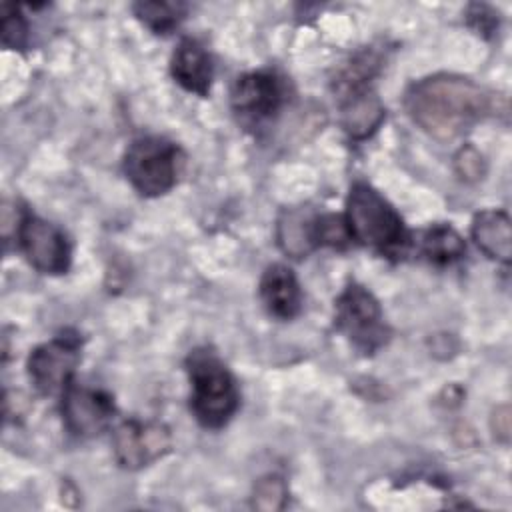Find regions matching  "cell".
I'll return each mask as SVG.
<instances>
[{"mask_svg":"<svg viewBox=\"0 0 512 512\" xmlns=\"http://www.w3.org/2000/svg\"><path fill=\"white\" fill-rule=\"evenodd\" d=\"M404 106L414 124L446 142L494 114V94L470 78L434 74L406 90Z\"/></svg>","mask_w":512,"mask_h":512,"instance_id":"1","label":"cell"},{"mask_svg":"<svg viewBox=\"0 0 512 512\" xmlns=\"http://www.w3.org/2000/svg\"><path fill=\"white\" fill-rule=\"evenodd\" d=\"M346 228L354 242L382 256H404L410 232L396 208L368 182H354L346 198Z\"/></svg>","mask_w":512,"mask_h":512,"instance_id":"2","label":"cell"},{"mask_svg":"<svg viewBox=\"0 0 512 512\" xmlns=\"http://www.w3.org/2000/svg\"><path fill=\"white\" fill-rule=\"evenodd\" d=\"M190 378V410L204 428L218 430L228 424L240 404L232 372L208 348H196L186 360Z\"/></svg>","mask_w":512,"mask_h":512,"instance_id":"3","label":"cell"},{"mask_svg":"<svg viewBox=\"0 0 512 512\" xmlns=\"http://www.w3.org/2000/svg\"><path fill=\"white\" fill-rule=\"evenodd\" d=\"M184 166L182 150L162 136L136 138L124 154V174L132 188L148 198L174 188Z\"/></svg>","mask_w":512,"mask_h":512,"instance_id":"4","label":"cell"},{"mask_svg":"<svg viewBox=\"0 0 512 512\" xmlns=\"http://www.w3.org/2000/svg\"><path fill=\"white\" fill-rule=\"evenodd\" d=\"M334 324L364 356L378 352L390 338V328L384 322L378 300L356 282L348 284L336 298Z\"/></svg>","mask_w":512,"mask_h":512,"instance_id":"5","label":"cell"},{"mask_svg":"<svg viewBox=\"0 0 512 512\" xmlns=\"http://www.w3.org/2000/svg\"><path fill=\"white\" fill-rule=\"evenodd\" d=\"M80 362V336L64 330L52 340L36 346L28 356V376L34 388L44 396L62 394L72 382Z\"/></svg>","mask_w":512,"mask_h":512,"instance_id":"6","label":"cell"},{"mask_svg":"<svg viewBox=\"0 0 512 512\" xmlns=\"http://www.w3.org/2000/svg\"><path fill=\"white\" fill-rule=\"evenodd\" d=\"M286 84L274 70H254L238 76L230 88V106L246 128H256L282 108Z\"/></svg>","mask_w":512,"mask_h":512,"instance_id":"7","label":"cell"},{"mask_svg":"<svg viewBox=\"0 0 512 512\" xmlns=\"http://www.w3.org/2000/svg\"><path fill=\"white\" fill-rule=\"evenodd\" d=\"M18 246L26 260L42 274H64L70 268L72 248L66 234L52 222L22 212L18 220Z\"/></svg>","mask_w":512,"mask_h":512,"instance_id":"8","label":"cell"},{"mask_svg":"<svg viewBox=\"0 0 512 512\" xmlns=\"http://www.w3.org/2000/svg\"><path fill=\"white\" fill-rule=\"evenodd\" d=\"M170 430L154 420H124L112 434V448L118 464L138 470L152 464L170 450Z\"/></svg>","mask_w":512,"mask_h":512,"instance_id":"9","label":"cell"},{"mask_svg":"<svg viewBox=\"0 0 512 512\" xmlns=\"http://www.w3.org/2000/svg\"><path fill=\"white\" fill-rule=\"evenodd\" d=\"M116 408L112 396L104 390L70 382L62 392V418L68 432L80 438H92L104 432L114 420Z\"/></svg>","mask_w":512,"mask_h":512,"instance_id":"10","label":"cell"},{"mask_svg":"<svg viewBox=\"0 0 512 512\" xmlns=\"http://www.w3.org/2000/svg\"><path fill=\"white\" fill-rule=\"evenodd\" d=\"M340 104V122L352 140L372 136L384 122L386 110L372 86L346 88L334 92Z\"/></svg>","mask_w":512,"mask_h":512,"instance_id":"11","label":"cell"},{"mask_svg":"<svg viewBox=\"0 0 512 512\" xmlns=\"http://www.w3.org/2000/svg\"><path fill=\"white\" fill-rule=\"evenodd\" d=\"M172 78L186 90L198 96H208L214 64L208 50L194 38H182L170 60Z\"/></svg>","mask_w":512,"mask_h":512,"instance_id":"12","label":"cell"},{"mask_svg":"<svg viewBox=\"0 0 512 512\" xmlns=\"http://www.w3.org/2000/svg\"><path fill=\"white\" fill-rule=\"evenodd\" d=\"M260 298L270 316L292 320L302 308V290L296 274L284 264H270L260 278Z\"/></svg>","mask_w":512,"mask_h":512,"instance_id":"13","label":"cell"},{"mask_svg":"<svg viewBox=\"0 0 512 512\" xmlns=\"http://www.w3.org/2000/svg\"><path fill=\"white\" fill-rule=\"evenodd\" d=\"M474 244L492 260L508 264L512 258V226L504 210H482L472 220Z\"/></svg>","mask_w":512,"mask_h":512,"instance_id":"14","label":"cell"},{"mask_svg":"<svg viewBox=\"0 0 512 512\" xmlns=\"http://www.w3.org/2000/svg\"><path fill=\"white\" fill-rule=\"evenodd\" d=\"M318 212L310 208H288L280 214L276 226L278 246L294 258H302L318 248L316 242Z\"/></svg>","mask_w":512,"mask_h":512,"instance_id":"15","label":"cell"},{"mask_svg":"<svg viewBox=\"0 0 512 512\" xmlns=\"http://www.w3.org/2000/svg\"><path fill=\"white\" fill-rule=\"evenodd\" d=\"M420 252L436 266H446L460 260L466 252L464 238L450 224H432L422 232Z\"/></svg>","mask_w":512,"mask_h":512,"instance_id":"16","label":"cell"},{"mask_svg":"<svg viewBox=\"0 0 512 512\" xmlns=\"http://www.w3.org/2000/svg\"><path fill=\"white\" fill-rule=\"evenodd\" d=\"M136 18L156 34L172 32L186 16L188 4L170 0H142L132 6Z\"/></svg>","mask_w":512,"mask_h":512,"instance_id":"17","label":"cell"},{"mask_svg":"<svg viewBox=\"0 0 512 512\" xmlns=\"http://www.w3.org/2000/svg\"><path fill=\"white\" fill-rule=\"evenodd\" d=\"M28 42V24L20 6L2 4V44L10 50H22Z\"/></svg>","mask_w":512,"mask_h":512,"instance_id":"18","label":"cell"},{"mask_svg":"<svg viewBox=\"0 0 512 512\" xmlns=\"http://www.w3.org/2000/svg\"><path fill=\"white\" fill-rule=\"evenodd\" d=\"M286 486L278 476H264L254 486L252 504L260 510H278L284 506Z\"/></svg>","mask_w":512,"mask_h":512,"instance_id":"19","label":"cell"},{"mask_svg":"<svg viewBox=\"0 0 512 512\" xmlns=\"http://www.w3.org/2000/svg\"><path fill=\"white\" fill-rule=\"evenodd\" d=\"M454 164H456L458 174L466 180H478L484 174V160H482L480 152L474 150L472 146L460 148V152L454 158Z\"/></svg>","mask_w":512,"mask_h":512,"instance_id":"20","label":"cell"},{"mask_svg":"<svg viewBox=\"0 0 512 512\" xmlns=\"http://www.w3.org/2000/svg\"><path fill=\"white\" fill-rule=\"evenodd\" d=\"M498 14H494L492 8L484 6V4H472L468 6V12H466V20L468 24L478 30L480 34H490L498 28Z\"/></svg>","mask_w":512,"mask_h":512,"instance_id":"21","label":"cell"},{"mask_svg":"<svg viewBox=\"0 0 512 512\" xmlns=\"http://www.w3.org/2000/svg\"><path fill=\"white\" fill-rule=\"evenodd\" d=\"M492 430H494V436L498 440L508 442V436H510V410H508V406H500V408L494 410Z\"/></svg>","mask_w":512,"mask_h":512,"instance_id":"22","label":"cell"}]
</instances>
